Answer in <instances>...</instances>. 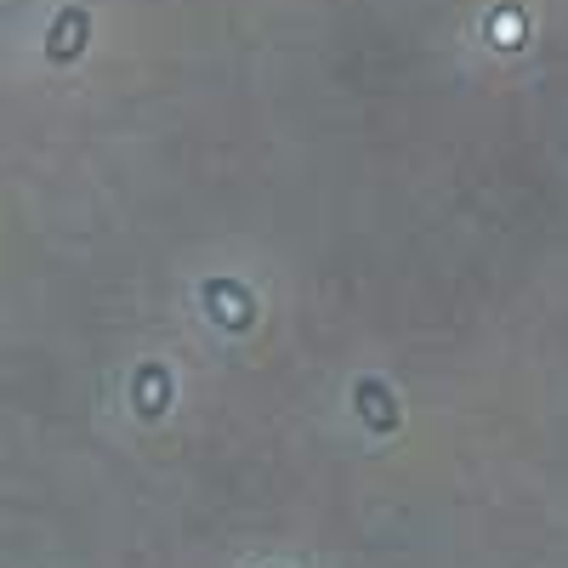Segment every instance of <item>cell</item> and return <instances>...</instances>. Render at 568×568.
Masks as SVG:
<instances>
[{
    "label": "cell",
    "mask_w": 568,
    "mask_h": 568,
    "mask_svg": "<svg viewBox=\"0 0 568 568\" xmlns=\"http://www.w3.org/2000/svg\"><path fill=\"white\" fill-rule=\"evenodd\" d=\"M353 409H358V420L369 426L375 438L398 433V398H393V387H387V382H375V375H364V382L353 387Z\"/></svg>",
    "instance_id": "6da1fadb"
},
{
    "label": "cell",
    "mask_w": 568,
    "mask_h": 568,
    "mask_svg": "<svg viewBox=\"0 0 568 568\" xmlns=\"http://www.w3.org/2000/svg\"><path fill=\"white\" fill-rule=\"evenodd\" d=\"M205 307H211V318H216L222 329H251V324H256L251 291H245V284H233V278H211V284H205Z\"/></svg>",
    "instance_id": "7a4b0ae2"
},
{
    "label": "cell",
    "mask_w": 568,
    "mask_h": 568,
    "mask_svg": "<svg viewBox=\"0 0 568 568\" xmlns=\"http://www.w3.org/2000/svg\"><path fill=\"white\" fill-rule=\"evenodd\" d=\"M85 40H91V18L80 7H63L52 18V34H45V58H52V63H74L85 52Z\"/></svg>",
    "instance_id": "3957f363"
},
{
    "label": "cell",
    "mask_w": 568,
    "mask_h": 568,
    "mask_svg": "<svg viewBox=\"0 0 568 568\" xmlns=\"http://www.w3.org/2000/svg\"><path fill=\"white\" fill-rule=\"evenodd\" d=\"M131 404H136L142 415H165V404H171V375H165L160 364H142L136 382H131Z\"/></svg>",
    "instance_id": "277c9868"
},
{
    "label": "cell",
    "mask_w": 568,
    "mask_h": 568,
    "mask_svg": "<svg viewBox=\"0 0 568 568\" xmlns=\"http://www.w3.org/2000/svg\"><path fill=\"white\" fill-rule=\"evenodd\" d=\"M517 34H524V29H517V18H511V12H506V18H495V40H506V45H511Z\"/></svg>",
    "instance_id": "5b68a950"
}]
</instances>
